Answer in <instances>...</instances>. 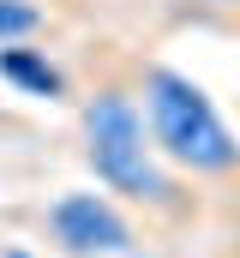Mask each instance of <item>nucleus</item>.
<instances>
[{
    "instance_id": "1",
    "label": "nucleus",
    "mask_w": 240,
    "mask_h": 258,
    "mask_svg": "<svg viewBox=\"0 0 240 258\" xmlns=\"http://www.w3.org/2000/svg\"><path fill=\"white\" fill-rule=\"evenodd\" d=\"M138 96L156 132L162 162H174L198 180H228L240 174V138L228 132V120L216 114V102L204 96V84L192 72H180L168 60H150L138 72Z\"/></svg>"
},
{
    "instance_id": "2",
    "label": "nucleus",
    "mask_w": 240,
    "mask_h": 258,
    "mask_svg": "<svg viewBox=\"0 0 240 258\" xmlns=\"http://www.w3.org/2000/svg\"><path fill=\"white\" fill-rule=\"evenodd\" d=\"M78 138H84V162L90 174L108 186V192L132 198V204H168V174H162V150H156V132L144 102L126 90V84H102L84 96L78 108Z\"/></svg>"
},
{
    "instance_id": "3",
    "label": "nucleus",
    "mask_w": 240,
    "mask_h": 258,
    "mask_svg": "<svg viewBox=\"0 0 240 258\" xmlns=\"http://www.w3.org/2000/svg\"><path fill=\"white\" fill-rule=\"evenodd\" d=\"M42 234H48V252L60 258H120V252H138V234L126 222L108 192H66L48 204L42 216Z\"/></svg>"
},
{
    "instance_id": "4",
    "label": "nucleus",
    "mask_w": 240,
    "mask_h": 258,
    "mask_svg": "<svg viewBox=\"0 0 240 258\" xmlns=\"http://www.w3.org/2000/svg\"><path fill=\"white\" fill-rule=\"evenodd\" d=\"M0 78H6L18 96H42V102L66 96V78H60V66L48 60L42 48H24V42H6V48H0Z\"/></svg>"
},
{
    "instance_id": "5",
    "label": "nucleus",
    "mask_w": 240,
    "mask_h": 258,
    "mask_svg": "<svg viewBox=\"0 0 240 258\" xmlns=\"http://www.w3.org/2000/svg\"><path fill=\"white\" fill-rule=\"evenodd\" d=\"M42 30V6L36 0H0V48L6 42H30Z\"/></svg>"
},
{
    "instance_id": "6",
    "label": "nucleus",
    "mask_w": 240,
    "mask_h": 258,
    "mask_svg": "<svg viewBox=\"0 0 240 258\" xmlns=\"http://www.w3.org/2000/svg\"><path fill=\"white\" fill-rule=\"evenodd\" d=\"M204 6H228V12H240V0H204Z\"/></svg>"
},
{
    "instance_id": "7",
    "label": "nucleus",
    "mask_w": 240,
    "mask_h": 258,
    "mask_svg": "<svg viewBox=\"0 0 240 258\" xmlns=\"http://www.w3.org/2000/svg\"><path fill=\"white\" fill-rule=\"evenodd\" d=\"M120 258H144V252H120Z\"/></svg>"
}]
</instances>
